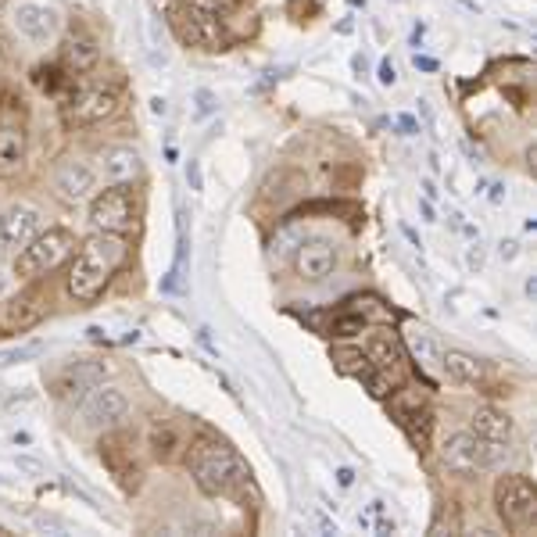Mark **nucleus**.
<instances>
[{"instance_id": "f257e3e1", "label": "nucleus", "mask_w": 537, "mask_h": 537, "mask_svg": "<svg viewBox=\"0 0 537 537\" xmlns=\"http://www.w3.org/2000/svg\"><path fill=\"white\" fill-rule=\"evenodd\" d=\"M126 240L122 233H94L90 240H83L79 255L69 265V294L79 305H94L104 294V287L111 283V276L119 273V265L126 262Z\"/></svg>"}, {"instance_id": "f03ea898", "label": "nucleus", "mask_w": 537, "mask_h": 537, "mask_svg": "<svg viewBox=\"0 0 537 537\" xmlns=\"http://www.w3.org/2000/svg\"><path fill=\"white\" fill-rule=\"evenodd\" d=\"M190 473L205 495H237L240 487L251 480V469L244 466L233 448L219 441H201L190 452Z\"/></svg>"}, {"instance_id": "7ed1b4c3", "label": "nucleus", "mask_w": 537, "mask_h": 537, "mask_svg": "<svg viewBox=\"0 0 537 537\" xmlns=\"http://www.w3.org/2000/svg\"><path fill=\"white\" fill-rule=\"evenodd\" d=\"M76 255V233L65 226H47L40 230L26 248L15 251V276L18 280H36V276L54 273L61 262Z\"/></svg>"}, {"instance_id": "20e7f679", "label": "nucleus", "mask_w": 537, "mask_h": 537, "mask_svg": "<svg viewBox=\"0 0 537 537\" xmlns=\"http://www.w3.org/2000/svg\"><path fill=\"white\" fill-rule=\"evenodd\" d=\"M172 26H176L179 40L190 47L219 51L226 43V18L215 0H179L172 8Z\"/></svg>"}, {"instance_id": "39448f33", "label": "nucleus", "mask_w": 537, "mask_h": 537, "mask_svg": "<svg viewBox=\"0 0 537 537\" xmlns=\"http://www.w3.org/2000/svg\"><path fill=\"white\" fill-rule=\"evenodd\" d=\"M509 455L505 444L484 441L473 430H462V434H452L441 444V462L459 477H473V473H487V469H498Z\"/></svg>"}, {"instance_id": "423d86ee", "label": "nucleus", "mask_w": 537, "mask_h": 537, "mask_svg": "<svg viewBox=\"0 0 537 537\" xmlns=\"http://www.w3.org/2000/svg\"><path fill=\"white\" fill-rule=\"evenodd\" d=\"M111 376V362L108 358H76L69 366H61L58 373L51 376V398L61 401V405H79L86 394L101 387Z\"/></svg>"}, {"instance_id": "0eeeda50", "label": "nucleus", "mask_w": 537, "mask_h": 537, "mask_svg": "<svg viewBox=\"0 0 537 537\" xmlns=\"http://www.w3.org/2000/svg\"><path fill=\"white\" fill-rule=\"evenodd\" d=\"M495 505L498 516L509 530H530L537 516V491L530 484V477L523 473H505L495 484Z\"/></svg>"}, {"instance_id": "6e6552de", "label": "nucleus", "mask_w": 537, "mask_h": 537, "mask_svg": "<svg viewBox=\"0 0 537 537\" xmlns=\"http://www.w3.org/2000/svg\"><path fill=\"white\" fill-rule=\"evenodd\" d=\"M115 108H119V86L94 83V86L76 90L69 101L61 104V119H65V126L86 129V126H97V122L111 119Z\"/></svg>"}, {"instance_id": "1a4fd4ad", "label": "nucleus", "mask_w": 537, "mask_h": 537, "mask_svg": "<svg viewBox=\"0 0 537 537\" xmlns=\"http://www.w3.org/2000/svg\"><path fill=\"white\" fill-rule=\"evenodd\" d=\"M137 222V201L126 187H108L90 197V230L94 233H126Z\"/></svg>"}, {"instance_id": "9d476101", "label": "nucleus", "mask_w": 537, "mask_h": 537, "mask_svg": "<svg viewBox=\"0 0 537 537\" xmlns=\"http://www.w3.org/2000/svg\"><path fill=\"white\" fill-rule=\"evenodd\" d=\"M129 416V398L122 387L101 384L79 401V427L83 430H111Z\"/></svg>"}, {"instance_id": "9b49d317", "label": "nucleus", "mask_w": 537, "mask_h": 537, "mask_svg": "<svg viewBox=\"0 0 537 537\" xmlns=\"http://www.w3.org/2000/svg\"><path fill=\"white\" fill-rule=\"evenodd\" d=\"M101 462L108 466V473L122 484V491H137L140 487V462L137 452H133V437L122 434V430L111 427L108 434L101 437Z\"/></svg>"}, {"instance_id": "f8f14e48", "label": "nucleus", "mask_w": 537, "mask_h": 537, "mask_svg": "<svg viewBox=\"0 0 537 537\" xmlns=\"http://www.w3.org/2000/svg\"><path fill=\"white\" fill-rule=\"evenodd\" d=\"M43 230V212L33 201H15L0 212V248L22 251Z\"/></svg>"}, {"instance_id": "ddd939ff", "label": "nucleus", "mask_w": 537, "mask_h": 537, "mask_svg": "<svg viewBox=\"0 0 537 537\" xmlns=\"http://www.w3.org/2000/svg\"><path fill=\"white\" fill-rule=\"evenodd\" d=\"M11 26L33 43H51L61 29V11L54 4H43V0H22L11 11Z\"/></svg>"}, {"instance_id": "4468645a", "label": "nucleus", "mask_w": 537, "mask_h": 537, "mask_svg": "<svg viewBox=\"0 0 537 537\" xmlns=\"http://www.w3.org/2000/svg\"><path fill=\"white\" fill-rule=\"evenodd\" d=\"M97 179H101L104 187H129L133 179H140L144 172V158H140L137 147H126V144H111L97 154Z\"/></svg>"}, {"instance_id": "2eb2a0df", "label": "nucleus", "mask_w": 537, "mask_h": 537, "mask_svg": "<svg viewBox=\"0 0 537 537\" xmlns=\"http://www.w3.org/2000/svg\"><path fill=\"white\" fill-rule=\"evenodd\" d=\"M101 187V179H97V169L83 158H69V162H61L54 169V190H58L61 201H69V205H83L90 197L97 194Z\"/></svg>"}, {"instance_id": "dca6fc26", "label": "nucleus", "mask_w": 537, "mask_h": 537, "mask_svg": "<svg viewBox=\"0 0 537 537\" xmlns=\"http://www.w3.org/2000/svg\"><path fill=\"white\" fill-rule=\"evenodd\" d=\"M294 265H298L301 280H326V276L337 269V244L326 237L301 240L298 251H294Z\"/></svg>"}, {"instance_id": "f3484780", "label": "nucleus", "mask_w": 537, "mask_h": 537, "mask_svg": "<svg viewBox=\"0 0 537 537\" xmlns=\"http://www.w3.org/2000/svg\"><path fill=\"white\" fill-rule=\"evenodd\" d=\"M26 162V126L0 115V176L22 169Z\"/></svg>"}, {"instance_id": "a211bd4d", "label": "nucleus", "mask_w": 537, "mask_h": 537, "mask_svg": "<svg viewBox=\"0 0 537 537\" xmlns=\"http://www.w3.org/2000/svg\"><path fill=\"white\" fill-rule=\"evenodd\" d=\"M469 430L484 441H495V444H509L512 441V416L495 405H477L473 416H469Z\"/></svg>"}, {"instance_id": "6ab92c4d", "label": "nucleus", "mask_w": 537, "mask_h": 537, "mask_svg": "<svg viewBox=\"0 0 537 537\" xmlns=\"http://www.w3.org/2000/svg\"><path fill=\"white\" fill-rule=\"evenodd\" d=\"M43 319V305H40V294H18L4 305V316H0V326L11 333H26L33 330L36 323Z\"/></svg>"}, {"instance_id": "aec40b11", "label": "nucleus", "mask_w": 537, "mask_h": 537, "mask_svg": "<svg viewBox=\"0 0 537 537\" xmlns=\"http://www.w3.org/2000/svg\"><path fill=\"white\" fill-rule=\"evenodd\" d=\"M101 58V47H97L94 36L86 33H69L61 43V65L72 72H90Z\"/></svg>"}, {"instance_id": "412c9836", "label": "nucleus", "mask_w": 537, "mask_h": 537, "mask_svg": "<svg viewBox=\"0 0 537 537\" xmlns=\"http://www.w3.org/2000/svg\"><path fill=\"white\" fill-rule=\"evenodd\" d=\"M441 369L452 376L455 384H466V387H480L487 380V366L477 355H469V351H444Z\"/></svg>"}, {"instance_id": "4be33fe9", "label": "nucleus", "mask_w": 537, "mask_h": 537, "mask_svg": "<svg viewBox=\"0 0 537 537\" xmlns=\"http://www.w3.org/2000/svg\"><path fill=\"white\" fill-rule=\"evenodd\" d=\"M147 444H151V455L158 462H176L187 452V441H183V434H179L172 423H154V427L147 430Z\"/></svg>"}, {"instance_id": "5701e85b", "label": "nucleus", "mask_w": 537, "mask_h": 537, "mask_svg": "<svg viewBox=\"0 0 537 537\" xmlns=\"http://www.w3.org/2000/svg\"><path fill=\"white\" fill-rule=\"evenodd\" d=\"M144 54L151 61V69H165L169 65V40H165V26L158 11H144Z\"/></svg>"}, {"instance_id": "b1692460", "label": "nucleus", "mask_w": 537, "mask_h": 537, "mask_svg": "<svg viewBox=\"0 0 537 537\" xmlns=\"http://www.w3.org/2000/svg\"><path fill=\"white\" fill-rule=\"evenodd\" d=\"M405 344H409V355L419 362V369H427V373H430V369H441L444 351L427 330H416V326H412V330L405 333Z\"/></svg>"}, {"instance_id": "393cba45", "label": "nucleus", "mask_w": 537, "mask_h": 537, "mask_svg": "<svg viewBox=\"0 0 537 537\" xmlns=\"http://www.w3.org/2000/svg\"><path fill=\"white\" fill-rule=\"evenodd\" d=\"M430 423H434V419H430L427 405H423V409L405 412V416H398V427L409 434V441L416 444L419 452H423V448H427V441H430Z\"/></svg>"}, {"instance_id": "a878e982", "label": "nucleus", "mask_w": 537, "mask_h": 537, "mask_svg": "<svg viewBox=\"0 0 537 537\" xmlns=\"http://www.w3.org/2000/svg\"><path fill=\"white\" fill-rule=\"evenodd\" d=\"M301 240H305V233H301L298 226H283V230L276 233V240H273V258H276V262H287V258H294V251H298Z\"/></svg>"}, {"instance_id": "bb28decb", "label": "nucleus", "mask_w": 537, "mask_h": 537, "mask_svg": "<svg viewBox=\"0 0 537 537\" xmlns=\"http://www.w3.org/2000/svg\"><path fill=\"white\" fill-rule=\"evenodd\" d=\"M190 104H194V122H205V119H212L215 111H219V97L212 94V90H194L190 94Z\"/></svg>"}, {"instance_id": "cd10ccee", "label": "nucleus", "mask_w": 537, "mask_h": 537, "mask_svg": "<svg viewBox=\"0 0 537 537\" xmlns=\"http://www.w3.org/2000/svg\"><path fill=\"white\" fill-rule=\"evenodd\" d=\"M40 351H43L40 341L22 344V348H11V351H0V366H18V362H29V358H36Z\"/></svg>"}, {"instance_id": "c85d7f7f", "label": "nucleus", "mask_w": 537, "mask_h": 537, "mask_svg": "<svg viewBox=\"0 0 537 537\" xmlns=\"http://www.w3.org/2000/svg\"><path fill=\"white\" fill-rule=\"evenodd\" d=\"M376 79H380V86H394V83H398V69H394L391 58L380 61V72H376Z\"/></svg>"}, {"instance_id": "c756f323", "label": "nucleus", "mask_w": 537, "mask_h": 537, "mask_svg": "<svg viewBox=\"0 0 537 537\" xmlns=\"http://www.w3.org/2000/svg\"><path fill=\"white\" fill-rule=\"evenodd\" d=\"M466 265L469 269H477V273L484 269V248H480V244H473V248L466 251Z\"/></svg>"}, {"instance_id": "7c9ffc66", "label": "nucleus", "mask_w": 537, "mask_h": 537, "mask_svg": "<svg viewBox=\"0 0 537 537\" xmlns=\"http://www.w3.org/2000/svg\"><path fill=\"white\" fill-rule=\"evenodd\" d=\"M187 183H190V190H201V165L190 158L187 162Z\"/></svg>"}, {"instance_id": "2f4dec72", "label": "nucleus", "mask_w": 537, "mask_h": 537, "mask_svg": "<svg viewBox=\"0 0 537 537\" xmlns=\"http://www.w3.org/2000/svg\"><path fill=\"white\" fill-rule=\"evenodd\" d=\"M520 244H516V240H502V244H498V255H502V262H512V258L520 255Z\"/></svg>"}, {"instance_id": "473e14b6", "label": "nucleus", "mask_w": 537, "mask_h": 537, "mask_svg": "<svg viewBox=\"0 0 537 537\" xmlns=\"http://www.w3.org/2000/svg\"><path fill=\"white\" fill-rule=\"evenodd\" d=\"M151 115L154 119H165L169 115V101L165 97H151Z\"/></svg>"}, {"instance_id": "72a5a7b5", "label": "nucleus", "mask_w": 537, "mask_h": 537, "mask_svg": "<svg viewBox=\"0 0 537 537\" xmlns=\"http://www.w3.org/2000/svg\"><path fill=\"white\" fill-rule=\"evenodd\" d=\"M18 469H26V473H43V466L36 459H26V455H18Z\"/></svg>"}, {"instance_id": "f704fd0d", "label": "nucleus", "mask_w": 537, "mask_h": 537, "mask_svg": "<svg viewBox=\"0 0 537 537\" xmlns=\"http://www.w3.org/2000/svg\"><path fill=\"white\" fill-rule=\"evenodd\" d=\"M398 126L405 129V133H419V122L412 119V115H398Z\"/></svg>"}, {"instance_id": "c9c22d12", "label": "nucleus", "mask_w": 537, "mask_h": 537, "mask_svg": "<svg viewBox=\"0 0 537 537\" xmlns=\"http://www.w3.org/2000/svg\"><path fill=\"white\" fill-rule=\"evenodd\" d=\"M416 69H423V72H437V61H434V58H419V54H416Z\"/></svg>"}, {"instance_id": "e433bc0d", "label": "nucleus", "mask_w": 537, "mask_h": 537, "mask_svg": "<svg viewBox=\"0 0 537 537\" xmlns=\"http://www.w3.org/2000/svg\"><path fill=\"white\" fill-rule=\"evenodd\" d=\"M337 480H341V487H351V480H355V473H351V469H337Z\"/></svg>"}, {"instance_id": "4c0bfd02", "label": "nucleus", "mask_w": 537, "mask_h": 537, "mask_svg": "<svg viewBox=\"0 0 537 537\" xmlns=\"http://www.w3.org/2000/svg\"><path fill=\"white\" fill-rule=\"evenodd\" d=\"M8 287H11V280L4 273H0V298H4V294H8Z\"/></svg>"}, {"instance_id": "58836bf2", "label": "nucleus", "mask_w": 537, "mask_h": 537, "mask_svg": "<svg viewBox=\"0 0 537 537\" xmlns=\"http://www.w3.org/2000/svg\"><path fill=\"white\" fill-rule=\"evenodd\" d=\"M8 4H11V0H0V11H4V8H8Z\"/></svg>"}]
</instances>
